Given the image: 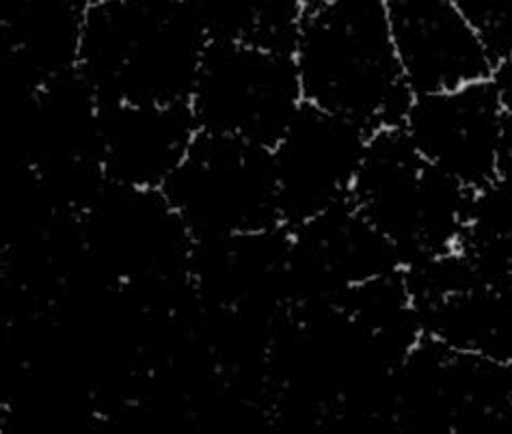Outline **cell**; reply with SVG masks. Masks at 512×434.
Listing matches in <instances>:
<instances>
[{
    "instance_id": "6da1fadb",
    "label": "cell",
    "mask_w": 512,
    "mask_h": 434,
    "mask_svg": "<svg viewBox=\"0 0 512 434\" xmlns=\"http://www.w3.org/2000/svg\"><path fill=\"white\" fill-rule=\"evenodd\" d=\"M292 54L307 102L372 132L402 124L413 93L394 48L387 0L305 7Z\"/></svg>"
},
{
    "instance_id": "7a4b0ae2",
    "label": "cell",
    "mask_w": 512,
    "mask_h": 434,
    "mask_svg": "<svg viewBox=\"0 0 512 434\" xmlns=\"http://www.w3.org/2000/svg\"><path fill=\"white\" fill-rule=\"evenodd\" d=\"M210 39L182 0L87 7L78 72L106 104H188Z\"/></svg>"
},
{
    "instance_id": "3957f363",
    "label": "cell",
    "mask_w": 512,
    "mask_h": 434,
    "mask_svg": "<svg viewBox=\"0 0 512 434\" xmlns=\"http://www.w3.org/2000/svg\"><path fill=\"white\" fill-rule=\"evenodd\" d=\"M474 191L430 165L400 126L372 132L350 201L407 266L458 249Z\"/></svg>"
},
{
    "instance_id": "277c9868",
    "label": "cell",
    "mask_w": 512,
    "mask_h": 434,
    "mask_svg": "<svg viewBox=\"0 0 512 434\" xmlns=\"http://www.w3.org/2000/svg\"><path fill=\"white\" fill-rule=\"evenodd\" d=\"M93 268L113 286L158 294L188 281L193 236L163 188L106 180L80 212Z\"/></svg>"
},
{
    "instance_id": "5b68a950",
    "label": "cell",
    "mask_w": 512,
    "mask_h": 434,
    "mask_svg": "<svg viewBox=\"0 0 512 434\" xmlns=\"http://www.w3.org/2000/svg\"><path fill=\"white\" fill-rule=\"evenodd\" d=\"M163 191L193 240L284 223L273 147L245 139L199 132Z\"/></svg>"
},
{
    "instance_id": "8992f818",
    "label": "cell",
    "mask_w": 512,
    "mask_h": 434,
    "mask_svg": "<svg viewBox=\"0 0 512 434\" xmlns=\"http://www.w3.org/2000/svg\"><path fill=\"white\" fill-rule=\"evenodd\" d=\"M303 104L292 52L210 42L188 108L199 132L273 147Z\"/></svg>"
},
{
    "instance_id": "52a82bcc",
    "label": "cell",
    "mask_w": 512,
    "mask_h": 434,
    "mask_svg": "<svg viewBox=\"0 0 512 434\" xmlns=\"http://www.w3.org/2000/svg\"><path fill=\"white\" fill-rule=\"evenodd\" d=\"M370 139L357 119L305 100L273 145L281 221L296 227L348 203Z\"/></svg>"
},
{
    "instance_id": "ba28073f",
    "label": "cell",
    "mask_w": 512,
    "mask_h": 434,
    "mask_svg": "<svg viewBox=\"0 0 512 434\" xmlns=\"http://www.w3.org/2000/svg\"><path fill=\"white\" fill-rule=\"evenodd\" d=\"M290 229V311L340 305L342 298L361 283L404 268L394 244L353 206V201Z\"/></svg>"
},
{
    "instance_id": "9c48e42d",
    "label": "cell",
    "mask_w": 512,
    "mask_h": 434,
    "mask_svg": "<svg viewBox=\"0 0 512 434\" xmlns=\"http://www.w3.org/2000/svg\"><path fill=\"white\" fill-rule=\"evenodd\" d=\"M508 117L489 78L413 96L400 128L426 162L478 191L497 178Z\"/></svg>"
},
{
    "instance_id": "30bf717a",
    "label": "cell",
    "mask_w": 512,
    "mask_h": 434,
    "mask_svg": "<svg viewBox=\"0 0 512 434\" xmlns=\"http://www.w3.org/2000/svg\"><path fill=\"white\" fill-rule=\"evenodd\" d=\"M290 247L292 229L286 223L195 240L186 277L204 305L284 318L290 314Z\"/></svg>"
},
{
    "instance_id": "8fae6325",
    "label": "cell",
    "mask_w": 512,
    "mask_h": 434,
    "mask_svg": "<svg viewBox=\"0 0 512 434\" xmlns=\"http://www.w3.org/2000/svg\"><path fill=\"white\" fill-rule=\"evenodd\" d=\"M387 13L413 96L491 78L495 59L452 0H387Z\"/></svg>"
},
{
    "instance_id": "7c38bea8",
    "label": "cell",
    "mask_w": 512,
    "mask_h": 434,
    "mask_svg": "<svg viewBox=\"0 0 512 434\" xmlns=\"http://www.w3.org/2000/svg\"><path fill=\"white\" fill-rule=\"evenodd\" d=\"M197 134L188 104L104 102L100 162L106 180L163 188Z\"/></svg>"
},
{
    "instance_id": "4fadbf2b",
    "label": "cell",
    "mask_w": 512,
    "mask_h": 434,
    "mask_svg": "<svg viewBox=\"0 0 512 434\" xmlns=\"http://www.w3.org/2000/svg\"><path fill=\"white\" fill-rule=\"evenodd\" d=\"M85 22L83 0H0L5 63L24 93L78 70Z\"/></svg>"
},
{
    "instance_id": "5bb4252c",
    "label": "cell",
    "mask_w": 512,
    "mask_h": 434,
    "mask_svg": "<svg viewBox=\"0 0 512 434\" xmlns=\"http://www.w3.org/2000/svg\"><path fill=\"white\" fill-rule=\"evenodd\" d=\"M210 42H236L292 52L303 0H182Z\"/></svg>"
},
{
    "instance_id": "9a60e30c",
    "label": "cell",
    "mask_w": 512,
    "mask_h": 434,
    "mask_svg": "<svg viewBox=\"0 0 512 434\" xmlns=\"http://www.w3.org/2000/svg\"><path fill=\"white\" fill-rule=\"evenodd\" d=\"M489 48L495 63L512 50V0H452Z\"/></svg>"
},
{
    "instance_id": "2e32d148",
    "label": "cell",
    "mask_w": 512,
    "mask_h": 434,
    "mask_svg": "<svg viewBox=\"0 0 512 434\" xmlns=\"http://www.w3.org/2000/svg\"><path fill=\"white\" fill-rule=\"evenodd\" d=\"M491 83L500 96L508 115H512V50L504 59L495 63V70L491 74Z\"/></svg>"
},
{
    "instance_id": "e0dca14e",
    "label": "cell",
    "mask_w": 512,
    "mask_h": 434,
    "mask_svg": "<svg viewBox=\"0 0 512 434\" xmlns=\"http://www.w3.org/2000/svg\"><path fill=\"white\" fill-rule=\"evenodd\" d=\"M497 178H500L502 182H506L508 186H512V115L508 117L500 165H497Z\"/></svg>"
},
{
    "instance_id": "ac0fdd59",
    "label": "cell",
    "mask_w": 512,
    "mask_h": 434,
    "mask_svg": "<svg viewBox=\"0 0 512 434\" xmlns=\"http://www.w3.org/2000/svg\"><path fill=\"white\" fill-rule=\"evenodd\" d=\"M506 381H508V402H510V419H512V357L504 363Z\"/></svg>"
},
{
    "instance_id": "d6986e66",
    "label": "cell",
    "mask_w": 512,
    "mask_h": 434,
    "mask_svg": "<svg viewBox=\"0 0 512 434\" xmlns=\"http://www.w3.org/2000/svg\"><path fill=\"white\" fill-rule=\"evenodd\" d=\"M305 3V7H312V5H320V3H325V0H303Z\"/></svg>"
},
{
    "instance_id": "ffe728a7",
    "label": "cell",
    "mask_w": 512,
    "mask_h": 434,
    "mask_svg": "<svg viewBox=\"0 0 512 434\" xmlns=\"http://www.w3.org/2000/svg\"><path fill=\"white\" fill-rule=\"evenodd\" d=\"M83 3H85L87 7H91V5H98V3H104V0H83Z\"/></svg>"
}]
</instances>
